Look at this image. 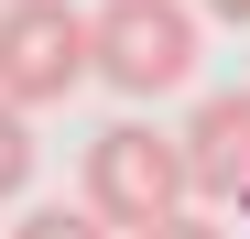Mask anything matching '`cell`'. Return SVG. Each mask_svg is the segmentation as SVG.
I'll list each match as a JSON object with an SVG mask.
<instances>
[{
	"label": "cell",
	"mask_w": 250,
	"mask_h": 239,
	"mask_svg": "<svg viewBox=\"0 0 250 239\" xmlns=\"http://www.w3.org/2000/svg\"><path fill=\"white\" fill-rule=\"evenodd\" d=\"M196 196V163H185V131H152V120H109L87 141V207L109 228H152Z\"/></svg>",
	"instance_id": "1"
},
{
	"label": "cell",
	"mask_w": 250,
	"mask_h": 239,
	"mask_svg": "<svg viewBox=\"0 0 250 239\" xmlns=\"http://www.w3.org/2000/svg\"><path fill=\"white\" fill-rule=\"evenodd\" d=\"M87 33H98V76L120 98H174L196 76V44H207L196 0H98Z\"/></svg>",
	"instance_id": "2"
},
{
	"label": "cell",
	"mask_w": 250,
	"mask_h": 239,
	"mask_svg": "<svg viewBox=\"0 0 250 239\" xmlns=\"http://www.w3.org/2000/svg\"><path fill=\"white\" fill-rule=\"evenodd\" d=\"M76 76H98V33L65 0H0V98L55 109Z\"/></svg>",
	"instance_id": "3"
},
{
	"label": "cell",
	"mask_w": 250,
	"mask_h": 239,
	"mask_svg": "<svg viewBox=\"0 0 250 239\" xmlns=\"http://www.w3.org/2000/svg\"><path fill=\"white\" fill-rule=\"evenodd\" d=\"M185 163H196V196H207V207H250V87L196 98V120H185Z\"/></svg>",
	"instance_id": "4"
},
{
	"label": "cell",
	"mask_w": 250,
	"mask_h": 239,
	"mask_svg": "<svg viewBox=\"0 0 250 239\" xmlns=\"http://www.w3.org/2000/svg\"><path fill=\"white\" fill-rule=\"evenodd\" d=\"M33 185V109L22 98H0V207Z\"/></svg>",
	"instance_id": "5"
},
{
	"label": "cell",
	"mask_w": 250,
	"mask_h": 239,
	"mask_svg": "<svg viewBox=\"0 0 250 239\" xmlns=\"http://www.w3.org/2000/svg\"><path fill=\"white\" fill-rule=\"evenodd\" d=\"M11 239H109V218L87 207V196H76V207H33V218H22Z\"/></svg>",
	"instance_id": "6"
},
{
	"label": "cell",
	"mask_w": 250,
	"mask_h": 239,
	"mask_svg": "<svg viewBox=\"0 0 250 239\" xmlns=\"http://www.w3.org/2000/svg\"><path fill=\"white\" fill-rule=\"evenodd\" d=\"M131 239H229V228H207V218H185V207H174V218H152V228H131Z\"/></svg>",
	"instance_id": "7"
},
{
	"label": "cell",
	"mask_w": 250,
	"mask_h": 239,
	"mask_svg": "<svg viewBox=\"0 0 250 239\" xmlns=\"http://www.w3.org/2000/svg\"><path fill=\"white\" fill-rule=\"evenodd\" d=\"M196 11H207V22H229V33H239V22H250V0H196Z\"/></svg>",
	"instance_id": "8"
}]
</instances>
